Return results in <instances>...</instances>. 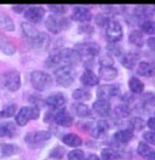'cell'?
Masks as SVG:
<instances>
[{"mask_svg":"<svg viewBox=\"0 0 155 160\" xmlns=\"http://www.w3.org/2000/svg\"><path fill=\"white\" fill-rule=\"evenodd\" d=\"M80 60H81V56L74 49H63V50L48 56V58L45 61V66L48 68H53L58 64L72 67V66L79 63Z\"/></svg>","mask_w":155,"mask_h":160,"instance_id":"cell-1","label":"cell"},{"mask_svg":"<svg viewBox=\"0 0 155 160\" xmlns=\"http://www.w3.org/2000/svg\"><path fill=\"white\" fill-rule=\"evenodd\" d=\"M30 82H32V86L37 91H46L52 86L53 79L50 74L45 72L34 70L30 74Z\"/></svg>","mask_w":155,"mask_h":160,"instance_id":"cell-2","label":"cell"},{"mask_svg":"<svg viewBox=\"0 0 155 160\" xmlns=\"http://www.w3.org/2000/svg\"><path fill=\"white\" fill-rule=\"evenodd\" d=\"M55 77L58 85L67 88L74 82V80L77 78V73L74 68L70 66H61L55 72Z\"/></svg>","mask_w":155,"mask_h":160,"instance_id":"cell-3","label":"cell"},{"mask_svg":"<svg viewBox=\"0 0 155 160\" xmlns=\"http://www.w3.org/2000/svg\"><path fill=\"white\" fill-rule=\"evenodd\" d=\"M0 81L9 91H17L21 88V74L15 69L6 70L0 75Z\"/></svg>","mask_w":155,"mask_h":160,"instance_id":"cell-4","label":"cell"},{"mask_svg":"<svg viewBox=\"0 0 155 160\" xmlns=\"http://www.w3.org/2000/svg\"><path fill=\"white\" fill-rule=\"evenodd\" d=\"M46 28L53 34H58L62 30H66L69 28L70 22L68 18L61 16V15H51L46 18Z\"/></svg>","mask_w":155,"mask_h":160,"instance_id":"cell-5","label":"cell"},{"mask_svg":"<svg viewBox=\"0 0 155 160\" xmlns=\"http://www.w3.org/2000/svg\"><path fill=\"white\" fill-rule=\"evenodd\" d=\"M40 115V110L39 107L35 106H27V107H23L21 108L19 112L16 114V124L18 126H26L28 124L29 120H35L39 118Z\"/></svg>","mask_w":155,"mask_h":160,"instance_id":"cell-6","label":"cell"},{"mask_svg":"<svg viewBox=\"0 0 155 160\" xmlns=\"http://www.w3.org/2000/svg\"><path fill=\"white\" fill-rule=\"evenodd\" d=\"M122 27L118 21H110L106 27V38L109 42L116 44L122 39Z\"/></svg>","mask_w":155,"mask_h":160,"instance_id":"cell-7","label":"cell"},{"mask_svg":"<svg viewBox=\"0 0 155 160\" xmlns=\"http://www.w3.org/2000/svg\"><path fill=\"white\" fill-rule=\"evenodd\" d=\"M78 53L82 57V56H86V57H93L97 56L101 51L99 45H97L96 42L93 41H85V42H80L75 45V49Z\"/></svg>","mask_w":155,"mask_h":160,"instance_id":"cell-8","label":"cell"},{"mask_svg":"<svg viewBox=\"0 0 155 160\" xmlns=\"http://www.w3.org/2000/svg\"><path fill=\"white\" fill-rule=\"evenodd\" d=\"M50 115H51V119L53 120L57 125L63 126V128L72 126V124L74 121L73 117L70 115V113L67 109H64V108H61V109H57L53 113H50Z\"/></svg>","mask_w":155,"mask_h":160,"instance_id":"cell-9","label":"cell"},{"mask_svg":"<svg viewBox=\"0 0 155 160\" xmlns=\"http://www.w3.org/2000/svg\"><path fill=\"white\" fill-rule=\"evenodd\" d=\"M120 93V86L119 85H113V84H108V85H102L97 89V97L98 100L108 101L113 97H116Z\"/></svg>","mask_w":155,"mask_h":160,"instance_id":"cell-10","label":"cell"},{"mask_svg":"<svg viewBox=\"0 0 155 160\" xmlns=\"http://www.w3.org/2000/svg\"><path fill=\"white\" fill-rule=\"evenodd\" d=\"M50 138H51L50 131H33V132H29L26 135L24 141L28 144H38V143H42Z\"/></svg>","mask_w":155,"mask_h":160,"instance_id":"cell-11","label":"cell"},{"mask_svg":"<svg viewBox=\"0 0 155 160\" xmlns=\"http://www.w3.org/2000/svg\"><path fill=\"white\" fill-rule=\"evenodd\" d=\"M45 16V9L41 6H30L24 12L26 20L32 23H39Z\"/></svg>","mask_w":155,"mask_h":160,"instance_id":"cell-12","label":"cell"},{"mask_svg":"<svg viewBox=\"0 0 155 160\" xmlns=\"http://www.w3.org/2000/svg\"><path fill=\"white\" fill-rule=\"evenodd\" d=\"M72 20L78 22H88L92 20V12L85 6H77L72 12Z\"/></svg>","mask_w":155,"mask_h":160,"instance_id":"cell-13","label":"cell"},{"mask_svg":"<svg viewBox=\"0 0 155 160\" xmlns=\"http://www.w3.org/2000/svg\"><path fill=\"white\" fill-rule=\"evenodd\" d=\"M109 130V125L106 120H98L91 128V135L95 138H102L104 137Z\"/></svg>","mask_w":155,"mask_h":160,"instance_id":"cell-14","label":"cell"},{"mask_svg":"<svg viewBox=\"0 0 155 160\" xmlns=\"http://www.w3.org/2000/svg\"><path fill=\"white\" fill-rule=\"evenodd\" d=\"M136 73L141 77L152 78L155 75V63H153V62H141V63H138V66L136 68Z\"/></svg>","mask_w":155,"mask_h":160,"instance_id":"cell-15","label":"cell"},{"mask_svg":"<svg viewBox=\"0 0 155 160\" xmlns=\"http://www.w3.org/2000/svg\"><path fill=\"white\" fill-rule=\"evenodd\" d=\"M66 97L62 95V93H55V95H51V96H48V98L45 100V104L48 106L50 108H52V109H61V108H63V106L66 104Z\"/></svg>","mask_w":155,"mask_h":160,"instance_id":"cell-16","label":"cell"},{"mask_svg":"<svg viewBox=\"0 0 155 160\" xmlns=\"http://www.w3.org/2000/svg\"><path fill=\"white\" fill-rule=\"evenodd\" d=\"M141 55L137 53L135 51H128L127 53H125L122 57H121V63L122 66L127 68V69H132L135 68L136 64H138V61H139Z\"/></svg>","mask_w":155,"mask_h":160,"instance_id":"cell-17","label":"cell"},{"mask_svg":"<svg viewBox=\"0 0 155 160\" xmlns=\"http://www.w3.org/2000/svg\"><path fill=\"white\" fill-rule=\"evenodd\" d=\"M50 42V38H48V34L45 33H39L38 35L34 38V39L29 40V45L33 48V49H37V50H42V49H46Z\"/></svg>","mask_w":155,"mask_h":160,"instance_id":"cell-18","label":"cell"},{"mask_svg":"<svg viewBox=\"0 0 155 160\" xmlns=\"http://www.w3.org/2000/svg\"><path fill=\"white\" fill-rule=\"evenodd\" d=\"M92 109L99 117H108L110 114V112H112V106H110V103L108 101L98 100L93 103Z\"/></svg>","mask_w":155,"mask_h":160,"instance_id":"cell-19","label":"cell"},{"mask_svg":"<svg viewBox=\"0 0 155 160\" xmlns=\"http://www.w3.org/2000/svg\"><path fill=\"white\" fill-rule=\"evenodd\" d=\"M16 132H17V128L15 122H11V121L0 122V137L11 138L16 135Z\"/></svg>","mask_w":155,"mask_h":160,"instance_id":"cell-20","label":"cell"},{"mask_svg":"<svg viewBox=\"0 0 155 160\" xmlns=\"http://www.w3.org/2000/svg\"><path fill=\"white\" fill-rule=\"evenodd\" d=\"M138 154L145 160H155V150L145 142H141L137 148Z\"/></svg>","mask_w":155,"mask_h":160,"instance_id":"cell-21","label":"cell"},{"mask_svg":"<svg viewBox=\"0 0 155 160\" xmlns=\"http://www.w3.org/2000/svg\"><path fill=\"white\" fill-rule=\"evenodd\" d=\"M0 51L8 56H12L16 52V48L12 44V41L10 39H8L6 37L0 34Z\"/></svg>","mask_w":155,"mask_h":160,"instance_id":"cell-22","label":"cell"},{"mask_svg":"<svg viewBox=\"0 0 155 160\" xmlns=\"http://www.w3.org/2000/svg\"><path fill=\"white\" fill-rule=\"evenodd\" d=\"M81 82L86 86H96L99 84V78L97 77L96 74L92 70L87 69L84 72V74L81 75Z\"/></svg>","mask_w":155,"mask_h":160,"instance_id":"cell-23","label":"cell"},{"mask_svg":"<svg viewBox=\"0 0 155 160\" xmlns=\"http://www.w3.org/2000/svg\"><path fill=\"white\" fill-rule=\"evenodd\" d=\"M72 110L79 118H90L91 117V110L85 103H79V102L73 103L72 104Z\"/></svg>","mask_w":155,"mask_h":160,"instance_id":"cell-24","label":"cell"},{"mask_svg":"<svg viewBox=\"0 0 155 160\" xmlns=\"http://www.w3.org/2000/svg\"><path fill=\"white\" fill-rule=\"evenodd\" d=\"M98 75L103 80H114L118 77V69L114 67H99L98 69Z\"/></svg>","mask_w":155,"mask_h":160,"instance_id":"cell-25","label":"cell"},{"mask_svg":"<svg viewBox=\"0 0 155 160\" xmlns=\"http://www.w3.org/2000/svg\"><path fill=\"white\" fill-rule=\"evenodd\" d=\"M132 138H133V131H131L130 129L116 131L114 133V140L116 142H119V143H121V144L128 143Z\"/></svg>","mask_w":155,"mask_h":160,"instance_id":"cell-26","label":"cell"},{"mask_svg":"<svg viewBox=\"0 0 155 160\" xmlns=\"http://www.w3.org/2000/svg\"><path fill=\"white\" fill-rule=\"evenodd\" d=\"M62 142L64 144H67L69 147H80L82 144V140L80 136H78L75 133H67L62 137Z\"/></svg>","mask_w":155,"mask_h":160,"instance_id":"cell-27","label":"cell"},{"mask_svg":"<svg viewBox=\"0 0 155 160\" xmlns=\"http://www.w3.org/2000/svg\"><path fill=\"white\" fill-rule=\"evenodd\" d=\"M0 28L4 29L5 32H13L15 30V23H13L12 18L2 12H0Z\"/></svg>","mask_w":155,"mask_h":160,"instance_id":"cell-28","label":"cell"},{"mask_svg":"<svg viewBox=\"0 0 155 160\" xmlns=\"http://www.w3.org/2000/svg\"><path fill=\"white\" fill-rule=\"evenodd\" d=\"M128 40L131 44H133L137 48H142L144 45V37H143V33L141 30H132L130 33V37H128Z\"/></svg>","mask_w":155,"mask_h":160,"instance_id":"cell-29","label":"cell"},{"mask_svg":"<svg viewBox=\"0 0 155 160\" xmlns=\"http://www.w3.org/2000/svg\"><path fill=\"white\" fill-rule=\"evenodd\" d=\"M21 27H22V32H23V34L26 35V38H27L28 40L34 39L39 33H40V32H39L34 26H32L30 23H27V22H23V23L21 24Z\"/></svg>","mask_w":155,"mask_h":160,"instance_id":"cell-30","label":"cell"},{"mask_svg":"<svg viewBox=\"0 0 155 160\" xmlns=\"http://www.w3.org/2000/svg\"><path fill=\"white\" fill-rule=\"evenodd\" d=\"M0 152L4 157H12L19 152V148L16 144L12 143H1L0 144Z\"/></svg>","mask_w":155,"mask_h":160,"instance_id":"cell-31","label":"cell"},{"mask_svg":"<svg viewBox=\"0 0 155 160\" xmlns=\"http://www.w3.org/2000/svg\"><path fill=\"white\" fill-rule=\"evenodd\" d=\"M128 88H130L131 92H132V93H136V95L142 93L143 90H144L143 82L138 79V78H136V77H132L131 79L128 80Z\"/></svg>","mask_w":155,"mask_h":160,"instance_id":"cell-32","label":"cell"},{"mask_svg":"<svg viewBox=\"0 0 155 160\" xmlns=\"http://www.w3.org/2000/svg\"><path fill=\"white\" fill-rule=\"evenodd\" d=\"M101 158L102 160H118L120 159V152L112 148H106L102 150L101 153Z\"/></svg>","mask_w":155,"mask_h":160,"instance_id":"cell-33","label":"cell"},{"mask_svg":"<svg viewBox=\"0 0 155 160\" xmlns=\"http://www.w3.org/2000/svg\"><path fill=\"white\" fill-rule=\"evenodd\" d=\"M128 126L131 131H142L145 126V121L139 117H135L128 121Z\"/></svg>","mask_w":155,"mask_h":160,"instance_id":"cell-34","label":"cell"},{"mask_svg":"<svg viewBox=\"0 0 155 160\" xmlns=\"http://www.w3.org/2000/svg\"><path fill=\"white\" fill-rule=\"evenodd\" d=\"M141 32L143 34H149L153 35L155 34V21L152 20H145L143 22H141Z\"/></svg>","mask_w":155,"mask_h":160,"instance_id":"cell-35","label":"cell"},{"mask_svg":"<svg viewBox=\"0 0 155 160\" xmlns=\"http://www.w3.org/2000/svg\"><path fill=\"white\" fill-rule=\"evenodd\" d=\"M73 98L78 102H82V101H88L91 98V93L85 89H77L73 91Z\"/></svg>","mask_w":155,"mask_h":160,"instance_id":"cell-36","label":"cell"},{"mask_svg":"<svg viewBox=\"0 0 155 160\" xmlns=\"http://www.w3.org/2000/svg\"><path fill=\"white\" fill-rule=\"evenodd\" d=\"M114 113L119 118H126V117H128L131 114V108L127 104H120L115 108Z\"/></svg>","mask_w":155,"mask_h":160,"instance_id":"cell-37","label":"cell"},{"mask_svg":"<svg viewBox=\"0 0 155 160\" xmlns=\"http://www.w3.org/2000/svg\"><path fill=\"white\" fill-rule=\"evenodd\" d=\"M17 109V106L16 104H8L4 109L0 110V118H11L15 115Z\"/></svg>","mask_w":155,"mask_h":160,"instance_id":"cell-38","label":"cell"},{"mask_svg":"<svg viewBox=\"0 0 155 160\" xmlns=\"http://www.w3.org/2000/svg\"><path fill=\"white\" fill-rule=\"evenodd\" d=\"M135 15L137 16V18H144V17H148L152 15V12L149 10V8L147 6H137L135 9Z\"/></svg>","mask_w":155,"mask_h":160,"instance_id":"cell-39","label":"cell"},{"mask_svg":"<svg viewBox=\"0 0 155 160\" xmlns=\"http://www.w3.org/2000/svg\"><path fill=\"white\" fill-rule=\"evenodd\" d=\"M64 152H66V150H64L63 147L57 146V147H55L50 152V158L55 160H61L63 158V155H64Z\"/></svg>","mask_w":155,"mask_h":160,"instance_id":"cell-40","label":"cell"},{"mask_svg":"<svg viewBox=\"0 0 155 160\" xmlns=\"http://www.w3.org/2000/svg\"><path fill=\"white\" fill-rule=\"evenodd\" d=\"M68 160H85V154L81 149H74L68 153Z\"/></svg>","mask_w":155,"mask_h":160,"instance_id":"cell-41","label":"cell"},{"mask_svg":"<svg viewBox=\"0 0 155 160\" xmlns=\"http://www.w3.org/2000/svg\"><path fill=\"white\" fill-rule=\"evenodd\" d=\"M99 64H101V67H113L114 60L110 55H104V56L99 57Z\"/></svg>","mask_w":155,"mask_h":160,"instance_id":"cell-42","label":"cell"},{"mask_svg":"<svg viewBox=\"0 0 155 160\" xmlns=\"http://www.w3.org/2000/svg\"><path fill=\"white\" fill-rule=\"evenodd\" d=\"M48 9L56 15H63L67 12V6L66 5H48Z\"/></svg>","mask_w":155,"mask_h":160,"instance_id":"cell-43","label":"cell"},{"mask_svg":"<svg viewBox=\"0 0 155 160\" xmlns=\"http://www.w3.org/2000/svg\"><path fill=\"white\" fill-rule=\"evenodd\" d=\"M107 49H108V51H109L112 55H115V56H120V55H122V49H121L119 45H116V44L110 42V44L107 46Z\"/></svg>","mask_w":155,"mask_h":160,"instance_id":"cell-44","label":"cell"},{"mask_svg":"<svg viewBox=\"0 0 155 160\" xmlns=\"http://www.w3.org/2000/svg\"><path fill=\"white\" fill-rule=\"evenodd\" d=\"M143 138H144L145 143H150L155 146V132L154 131H145L143 133Z\"/></svg>","mask_w":155,"mask_h":160,"instance_id":"cell-45","label":"cell"},{"mask_svg":"<svg viewBox=\"0 0 155 160\" xmlns=\"http://www.w3.org/2000/svg\"><path fill=\"white\" fill-rule=\"evenodd\" d=\"M109 22H110V21H109L107 15H98L96 17V23L98 26H101V27H103V26L107 27V24H108Z\"/></svg>","mask_w":155,"mask_h":160,"instance_id":"cell-46","label":"cell"},{"mask_svg":"<svg viewBox=\"0 0 155 160\" xmlns=\"http://www.w3.org/2000/svg\"><path fill=\"white\" fill-rule=\"evenodd\" d=\"M144 104H152V106H155V96L152 93V92H148V93H145L144 96Z\"/></svg>","mask_w":155,"mask_h":160,"instance_id":"cell-47","label":"cell"},{"mask_svg":"<svg viewBox=\"0 0 155 160\" xmlns=\"http://www.w3.org/2000/svg\"><path fill=\"white\" fill-rule=\"evenodd\" d=\"M12 9H13V11H15V12L21 13V12H26L28 8H27V5H15Z\"/></svg>","mask_w":155,"mask_h":160,"instance_id":"cell-48","label":"cell"},{"mask_svg":"<svg viewBox=\"0 0 155 160\" xmlns=\"http://www.w3.org/2000/svg\"><path fill=\"white\" fill-rule=\"evenodd\" d=\"M147 125H148V128H149L150 130L155 131V117L149 118V119H148V121H147Z\"/></svg>","mask_w":155,"mask_h":160,"instance_id":"cell-49","label":"cell"},{"mask_svg":"<svg viewBox=\"0 0 155 160\" xmlns=\"http://www.w3.org/2000/svg\"><path fill=\"white\" fill-rule=\"evenodd\" d=\"M147 44H148V46L152 49V50L155 51V35H153V37H150L149 39L147 40Z\"/></svg>","mask_w":155,"mask_h":160,"instance_id":"cell-50","label":"cell"},{"mask_svg":"<svg viewBox=\"0 0 155 160\" xmlns=\"http://www.w3.org/2000/svg\"><path fill=\"white\" fill-rule=\"evenodd\" d=\"M80 29H81V30H85L86 33H90V34H91V33L93 32V28H92L91 26H88V24H84V26H81V28H80Z\"/></svg>","mask_w":155,"mask_h":160,"instance_id":"cell-51","label":"cell"},{"mask_svg":"<svg viewBox=\"0 0 155 160\" xmlns=\"http://www.w3.org/2000/svg\"><path fill=\"white\" fill-rule=\"evenodd\" d=\"M85 160H101V159H99L97 155H95V154H91V155H88Z\"/></svg>","mask_w":155,"mask_h":160,"instance_id":"cell-52","label":"cell"},{"mask_svg":"<svg viewBox=\"0 0 155 160\" xmlns=\"http://www.w3.org/2000/svg\"><path fill=\"white\" fill-rule=\"evenodd\" d=\"M153 10H154V12H155V6H154V9H153Z\"/></svg>","mask_w":155,"mask_h":160,"instance_id":"cell-53","label":"cell"}]
</instances>
